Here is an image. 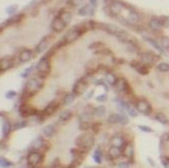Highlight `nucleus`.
Segmentation results:
<instances>
[{"mask_svg":"<svg viewBox=\"0 0 169 168\" xmlns=\"http://www.w3.org/2000/svg\"><path fill=\"white\" fill-rule=\"evenodd\" d=\"M161 162L164 168H169V156H163L161 158Z\"/></svg>","mask_w":169,"mask_h":168,"instance_id":"50","label":"nucleus"},{"mask_svg":"<svg viewBox=\"0 0 169 168\" xmlns=\"http://www.w3.org/2000/svg\"><path fill=\"white\" fill-rule=\"evenodd\" d=\"M91 116H92V113H88V111H84L83 113L80 114V119H81V122H89Z\"/></svg>","mask_w":169,"mask_h":168,"instance_id":"43","label":"nucleus"},{"mask_svg":"<svg viewBox=\"0 0 169 168\" xmlns=\"http://www.w3.org/2000/svg\"><path fill=\"white\" fill-rule=\"evenodd\" d=\"M89 2L93 7L96 6V4H97V0H89Z\"/></svg>","mask_w":169,"mask_h":168,"instance_id":"57","label":"nucleus"},{"mask_svg":"<svg viewBox=\"0 0 169 168\" xmlns=\"http://www.w3.org/2000/svg\"><path fill=\"white\" fill-rule=\"evenodd\" d=\"M15 96H16V91H14V90H8L5 93V98H7V99H13Z\"/></svg>","mask_w":169,"mask_h":168,"instance_id":"46","label":"nucleus"},{"mask_svg":"<svg viewBox=\"0 0 169 168\" xmlns=\"http://www.w3.org/2000/svg\"><path fill=\"white\" fill-rule=\"evenodd\" d=\"M93 14H94V8L90 3L83 5L78 10V15H80V16H91Z\"/></svg>","mask_w":169,"mask_h":168,"instance_id":"17","label":"nucleus"},{"mask_svg":"<svg viewBox=\"0 0 169 168\" xmlns=\"http://www.w3.org/2000/svg\"><path fill=\"white\" fill-rule=\"evenodd\" d=\"M18 111H19V114L22 118H28V116H31L37 114V111L34 108L29 106L26 102H21V105L18 108Z\"/></svg>","mask_w":169,"mask_h":168,"instance_id":"11","label":"nucleus"},{"mask_svg":"<svg viewBox=\"0 0 169 168\" xmlns=\"http://www.w3.org/2000/svg\"><path fill=\"white\" fill-rule=\"evenodd\" d=\"M33 146L34 147V151L39 150V149L43 148V146H44V140H43L42 138H37L36 141L34 142Z\"/></svg>","mask_w":169,"mask_h":168,"instance_id":"40","label":"nucleus"},{"mask_svg":"<svg viewBox=\"0 0 169 168\" xmlns=\"http://www.w3.org/2000/svg\"><path fill=\"white\" fill-rule=\"evenodd\" d=\"M48 47H49V42H48V39L44 38L41 42L39 43V44H37V46L36 48V51H37V54H42V53H44L45 51L48 49Z\"/></svg>","mask_w":169,"mask_h":168,"instance_id":"24","label":"nucleus"},{"mask_svg":"<svg viewBox=\"0 0 169 168\" xmlns=\"http://www.w3.org/2000/svg\"><path fill=\"white\" fill-rule=\"evenodd\" d=\"M123 7H124L123 6V2L114 0V2H111V3L108 5L109 14L112 15V16H117V15H120V12H122Z\"/></svg>","mask_w":169,"mask_h":168,"instance_id":"13","label":"nucleus"},{"mask_svg":"<svg viewBox=\"0 0 169 168\" xmlns=\"http://www.w3.org/2000/svg\"><path fill=\"white\" fill-rule=\"evenodd\" d=\"M17 9H18V5H16V4L9 5V6L6 8V13L9 15H13L15 12L17 11Z\"/></svg>","mask_w":169,"mask_h":168,"instance_id":"41","label":"nucleus"},{"mask_svg":"<svg viewBox=\"0 0 169 168\" xmlns=\"http://www.w3.org/2000/svg\"><path fill=\"white\" fill-rule=\"evenodd\" d=\"M117 168H130V164L128 163V162H120L119 164L117 165Z\"/></svg>","mask_w":169,"mask_h":168,"instance_id":"53","label":"nucleus"},{"mask_svg":"<svg viewBox=\"0 0 169 168\" xmlns=\"http://www.w3.org/2000/svg\"><path fill=\"white\" fill-rule=\"evenodd\" d=\"M34 65H31V66H29V67H28L25 69V71L22 72V73L20 74V76H21V78H28V77L31 75V73H33L34 72Z\"/></svg>","mask_w":169,"mask_h":168,"instance_id":"38","label":"nucleus"},{"mask_svg":"<svg viewBox=\"0 0 169 168\" xmlns=\"http://www.w3.org/2000/svg\"><path fill=\"white\" fill-rule=\"evenodd\" d=\"M14 62H15L14 58L10 57V56H6V57L1 58V60H0V70H1V72H5L9 70V69L13 68Z\"/></svg>","mask_w":169,"mask_h":168,"instance_id":"12","label":"nucleus"},{"mask_svg":"<svg viewBox=\"0 0 169 168\" xmlns=\"http://www.w3.org/2000/svg\"><path fill=\"white\" fill-rule=\"evenodd\" d=\"M33 57V52L29 49H23L18 55V60L20 63H26Z\"/></svg>","mask_w":169,"mask_h":168,"instance_id":"19","label":"nucleus"},{"mask_svg":"<svg viewBox=\"0 0 169 168\" xmlns=\"http://www.w3.org/2000/svg\"><path fill=\"white\" fill-rule=\"evenodd\" d=\"M43 87H44V81L42 78H40L39 76L31 78L25 84L23 95L25 96H33L37 91H40Z\"/></svg>","mask_w":169,"mask_h":168,"instance_id":"1","label":"nucleus"},{"mask_svg":"<svg viewBox=\"0 0 169 168\" xmlns=\"http://www.w3.org/2000/svg\"><path fill=\"white\" fill-rule=\"evenodd\" d=\"M87 86H88V82L86 81V79L81 78L75 82V84L73 85L72 92H73L76 96H79V95L85 93V91H86V89H87Z\"/></svg>","mask_w":169,"mask_h":168,"instance_id":"7","label":"nucleus"},{"mask_svg":"<svg viewBox=\"0 0 169 168\" xmlns=\"http://www.w3.org/2000/svg\"><path fill=\"white\" fill-rule=\"evenodd\" d=\"M157 70L160 72H163V73H166V72L169 71V64L166 62H160L158 65L156 66Z\"/></svg>","mask_w":169,"mask_h":168,"instance_id":"37","label":"nucleus"},{"mask_svg":"<svg viewBox=\"0 0 169 168\" xmlns=\"http://www.w3.org/2000/svg\"><path fill=\"white\" fill-rule=\"evenodd\" d=\"M155 119L162 125H167L169 122V119H167V116L162 113H157L156 114H155Z\"/></svg>","mask_w":169,"mask_h":168,"instance_id":"33","label":"nucleus"},{"mask_svg":"<svg viewBox=\"0 0 169 168\" xmlns=\"http://www.w3.org/2000/svg\"><path fill=\"white\" fill-rule=\"evenodd\" d=\"M140 21V15L136 11H130L127 18V22L131 25H136Z\"/></svg>","mask_w":169,"mask_h":168,"instance_id":"20","label":"nucleus"},{"mask_svg":"<svg viewBox=\"0 0 169 168\" xmlns=\"http://www.w3.org/2000/svg\"><path fill=\"white\" fill-rule=\"evenodd\" d=\"M116 37L117 38V40H120V41L123 43H126V44H128L129 42L132 41V39H131V37H130V34L125 30H120Z\"/></svg>","mask_w":169,"mask_h":168,"instance_id":"23","label":"nucleus"},{"mask_svg":"<svg viewBox=\"0 0 169 168\" xmlns=\"http://www.w3.org/2000/svg\"><path fill=\"white\" fill-rule=\"evenodd\" d=\"M160 46L163 50H169V37L163 36L160 39Z\"/></svg>","mask_w":169,"mask_h":168,"instance_id":"36","label":"nucleus"},{"mask_svg":"<svg viewBox=\"0 0 169 168\" xmlns=\"http://www.w3.org/2000/svg\"><path fill=\"white\" fill-rule=\"evenodd\" d=\"M55 133H56V128L54 125H48V126L44 127V129H43V135L47 138L53 137L55 135Z\"/></svg>","mask_w":169,"mask_h":168,"instance_id":"25","label":"nucleus"},{"mask_svg":"<svg viewBox=\"0 0 169 168\" xmlns=\"http://www.w3.org/2000/svg\"><path fill=\"white\" fill-rule=\"evenodd\" d=\"M80 37H81V33L77 30L76 26H74V28H70V30L65 34V36H64L62 39V42L64 43V45H69L75 42L77 39L80 38Z\"/></svg>","mask_w":169,"mask_h":168,"instance_id":"6","label":"nucleus"},{"mask_svg":"<svg viewBox=\"0 0 169 168\" xmlns=\"http://www.w3.org/2000/svg\"><path fill=\"white\" fill-rule=\"evenodd\" d=\"M99 127H100V122H94V124L91 125V131H92L94 134H97L99 132Z\"/></svg>","mask_w":169,"mask_h":168,"instance_id":"49","label":"nucleus"},{"mask_svg":"<svg viewBox=\"0 0 169 168\" xmlns=\"http://www.w3.org/2000/svg\"><path fill=\"white\" fill-rule=\"evenodd\" d=\"M94 143H95L94 137L91 134H88V133L81 134L79 137H77L76 141H75V144H76L77 147L81 148L82 150L85 151L90 150L94 146Z\"/></svg>","mask_w":169,"mask_h":168,"instance_id":"2","label":"nucleus"},{"mask_svg":"<svg viewBox=\"0 0 169 168\" xmlns=\"http://www.w3.org/2000/svg\"><path fill=\"white\" fill-rule=\"evenodd\" d=\"M103 47V44L101 42H95V43H92L91 45L88 46V49H91V50H97V49H100V48Z\"/></svg>","mask_w":169,"mask_h":168,"instance_id":"44","label":"nucleus"},{"mask_svg":"<svg viewBox=\"0 0 169 168\" xmlns=\"http://www.w3.org/2000/svg\"><path fill=\"white\" fill-rule=\"evenodd\" d=\"M148 25H149L150 30H152L154 31H158L162 28L163 23H162V21H161L160 17H152L151 19L149 20Z\"/></svg>","mask_w":169,"mask_h":168,"instance_id":"18","label":"nucleus"},{"mask_svg":"<svg viewBox=\"0 0 169 168\" xmlns=\"http://www.w3.org/2000/svg\"><path fill=\"white\" fill-rule=\"evenodd\" d=\"M61 1H64V0H61Z\"/></svg>","mask_w":169,"mask_h":168,"instance_id":"60","label":"nucleus"},{"mask_svg":"<svg viewBox=\"0 0 169 168\" xmlns=\"http://www.w3.org/2000/svg\"><path fill=\"white\" fill-rule=\"evenodd\" d=\"M69 2L71 3L72 6H77L83 3V0H69Z\"/></svg>","mask_w":169,"mask_h":168,"instance_id":"55","label":"nucleus"},{"mask_svg":"<svg viewBox=\"0 0 169 168\" xmlns=\"http://www.w3.org/2000/svg\"><path fill=\"white\" fill-rule=\"evenodd\" d=\"M75 97H76V95H75L73 92L67 93V94L63 98V105L65 106H68V105H72V103L74 102V100H75Z\"/></svg>","mask_w":169,"mask_h":168,"instance_id":"28","label":"nucleus"},{"mask_svg":"<svg viewBox=\"0 0 169 168\" xmlns=\"http://www.w3.org/2000/svg\"><path fill=\"white\" fill-rule=\"evenodd\" d=\"M66 25H67V23L60 16H58V15L54 18L52 20V22H51V28H52L53 31H55V33H57V34L62 33L66 28Z\"/></svg>","mask_w":169,"mask_h":168,"instance_id":"9","label":"nucleus"},{"mask_svg":"<svg viewBox=\"0 0 169 168\" xmlns=\"http://www.w3.org/2000/svg\"><path fill=\"white\" fill-rule=\"evenodd\" d=\"M141 56V62L145 64V65H147L148 67L150 66L154 65L155 63L157 62L158 60H159V56L154 54L151 51H147V52H143L140 54Z\"/></svg>","mask_w":169,"mask_h":168,"instance_id":"4","label":"nucleus"},{"mask_svg":"<svg viewBox=\"0 0 169 168\" xmlns=\"http://www.w3.org/2000/svg\"><path fill=\"white\" fill-rule=\"evenodd\" d=\"M96 100H97L98 102H104V101L107 100V95L105 93H104V94L98 95V96H96Z\"/></svg>","mask_w":169,"mask_h":168,"instance_id":"52","label":"nucleus"},{"mask_svg":"<svg viewBox=\"0 0 169 168\" xmlns=\"http://www.w3.org/2000/svg\"><path fill=\"white\" fill-rule=\"evenodd\" d=\"M72 118V111L70 109H65L59 114V121L60 122H67Z\"/></svg>","mask_w":169,"mask_h":168,"instance_id":"30","label":"nucleus"},{"mask_svg":"<svg viewBox=\"0 0 169 168\" xmlns=\"http://www.w3.org/2000/svg\"><path fill=\"white\" fill-rule=\"evenodd\" d=\"M160 19H161V21H162L163 26L169 28V16H161Z\"/></svg>","mask_w":169,"mask_h":168,"instance_id":"51","label":"nucleus"},{"mask_svg":"<svg viewBox=\"0 0 169 168\" xmlns=\"http://www.w3.org/2000/svg\"><path fill=\"white\" fill-rule=\"evenodd\" d=\"M144 40H145V42H147L149 45H151L155 50H157L160 54H163V53H164V50L162 49V47L160 46V44H158V42L156 41V40L149 38V37H144Z\"/></svg>","mask_w":169,"mask_h":168,"instance_id":"22","label":"nucleus"},{"mask_svg":"<svg viewBox=\"0 0 169 168\" xmlns=\"http://www.w3.org/2000/svg\"><path fill=\"white\" fill-rule=\"evenodd\" d=\"M58 16H60L67 23V25H68V23L70 22L71 19H72V13L67 11V10H63L62 9L60 12L58 13Z\"/></svg>","mask_w":169,"mask_h":168,"instance_id":"29","label":"nucleus"},{"mask_svg":"<svg viewBox=\"0 0 169 168\" xmlns=\"http://www.w3.org/2000/svg\"><path fill=\"white\" fill-rule=\"evenodd\" d=\"M90 128H91V125L89 124V122H80V126H79L80 130L86 131L88 129H90Z\"/></svg>","mask_w":169,"mask_h":168,"instance_id":"47","label":"nucleus"},{"mask_svg":"<svg viewBox=\"0 0 169 168\" xmlns=\"http://www.w3.org/2000/svg\"><path fill=\"white\" fill-rule=\"evenodd\" d=\"M36 70L37 73V76L40 78H46L51 72V63L49 58L43 57L41 60L39 61V63L36 66Z\"/></svg>","mask_w":169,"mask_h":168,"instance_id":"3","label":"nucleus"},{"mask_svg":"<svg viewBox=\"0 0 169 168\" xmlns=\"http://www.w3.org/2000/svg\"><path fill=\"white\" fill-rule=\"evenodd\" d=\"M43 158H44V157H43V155L40 153V152L31 151L28 153V158H26V161H28V164L31 167H37V165L42 162Z\"/></svg>","mask_w":169,"mask_h":168,"instance_id":"8","label":"nucleus"},{"mask_svg":"<svg viewBox=\"0 0 169 168\" xmlns=\"http://www.w3.org/2000/svg\"><path fill=\"white\" fill-rule=\"evenodd\" d=\"M103 1H104V3H106V4H111V2H114V0H103Z\"/></svg>","mask_w":169,"mask_h":168,"instance_id":"59","label":"nucleus"},{"mask_svg":"<svg viewBox=\"0 0 169 168\" xmlns=\"http://www.w3.org/2000/svg\"><path fill=\"white\" fill-rule=\"evenodd\" d=\"M114 86H116L117 91L122 93H125V94H130L131 93V86L127 81V79L124 78V77H119Z\"/></svg>","mask_w":169,"mask_h":168,"instance_id":"10","label":"nucleus"},{"mask_svg":"<svg viewBox=\"0 0 169 168\" xmlns=\"http://www.w3.org/2000/svg\"><path fill=\"white\" fill-rule=\"evenodd\" d=\"M107 122L109 124H120V113H111L107 119Z\"/></svg>","mask_w":169,"mask_h":168,"instance_id":"34","label":"nucleus"},{"mask_svg":"<svg viewBox=\"0 0 169 168\" xmlns=\"http://www.w3.org/2000/svg\"><path fill=\"white\" fill-rule=\"evenodd\" d=\"M123 155L127 158H133L134 156V145L132 143H127L123 147Z\"/></svg>","mask_w":169,"mask_h":168,"instance_id":"21","label":"nucleus"},{"mask_svg":"<svg viewBox=\"0 0 169 168\" xmlns=\"http://www.w3.org/2000/svg\"><path fill=\"white\" fill-rule=\"evenodd\" d=\"M111 145L112 146H117V147H120V148H123L126 145V144L124 143V139H123L119 135H117V136H114V137H112L111 140Z\"/></svg>","mask_w":169,"mask_h":168,"instance_id":"27","label":"nucleus"},{"mask_svg":"<svg viewBox=\"0 0 169 168\" xmlns=\"http://www.w3.org/2000/svg\"><path fill=\"white\" fill-rule=\"evenodd\" d=\"M160 141L161 142H169V133H165V134H163L161 136L160 138Z\"/></svg>","mask_w":169,"mask_h":168,"instance_id":"54","label":"nucleus"},{"mask_svg":"<svg viewBox=\"0 0 169 168\" xmlns=\"http://www.w3.org/2000/svg\"><path fill=\"white\" fill-rule=\"evenodd\" d=\"M122 154H123V148L117 147V146H111L108 149V151H107V155H108V158L111 160H116L117 158H120Z\"/></svg>","mask_w":169,"mask_h":168,"instance_id":"16","label":"nucleus"},{"mask_svg":"<svg viewBox=\"0 0 169 168\" xmlns=\"http://www.w3.org/2000/svg\"><path fill=\"white\" fill-rule=\"evenodd\" d=\"M25 17V14L23 13H19V14H15L12 15L11 17L8 18L7 20H5L3 23L1 25V28H5V26H8V25H15V23H18L19 21H21Z\"/></svg>","mask_w":169,"mask_h":168,"instance_id":"15","label":"nucleus"},{"mask_svg":"<svg viewBox=\"0 0 169 168\" xmlns=\"http://www.w3.org/2000/svg\"><path fill=\"white\" fill-rule=\"evenodd\" d=\"M60 106V103L58 102L57 100H53L48 105L46 108H44V111H43V114L46 116H50L52 114L55 113V111H57L58 108Z\"/></svg>","mask_w":169,"mask_h":168,"instance_id":"14","label":"nucleus"},{"mask_svg":"<svg viewBox=\"0 0 169 168\" xmlns=\"http://www.w3.org/2000/svg\"><path fill=\"white\" fill-rule=\"evenodd\" d=\"M147 160H148V161L150 162V164H151V166H153L154 167L155 166V163H154V161H153V160L150 158V157H148V158H147Z\"/></svg>","mask_w":169,"mask_h":168,"instance_id":"58","label":"nucleus"},{"mask_svg":"<svg viewBox=\"0 0 169 168\" xmlns=\"http://www.w3.org/2000/svg\"><path fill=\"white\" fill-rule=\"evenodd\" d=\"M11 130H12V125L7 121L3 122V125H2V134H3L4 138H6L10 134Z\"/></svg>","mask_w":169,"mask_h":168,"instance_id":"31","label":"nucleus"},{"mask_svg":"<svg viewBox=\"0 0 169 168\" xmlns=\"http://www.w3.org/2000/svg\"><path fill=\"white\" fill-rule=\"evenodd\" d=\"M26 126H28V122H18L14 125V126H13V130L14 131L20 130V129H22V128H25Z\"/></svg>","mask_w":169,"mask_h":168,"instance_id":"45","label":"nucleus"},{"mask_svg":"<svg viewBox=\"0 0 169 168\" xmlns=\"http://www.w3.org/2000/svg\"><path fill=\"white\" fill-rule=\"evenodd\" d=\"M105 113H106V109L103 105L96 106L94 111H93V114L95 116H97V118H102V116H105Z\"/></svg>","mask_w":169,"mask_h":168,"instance_id":"32","label":"nucleus"},{"mask_svg":"<svg viewBox=\"0 0 169 168\" xmlns=\"http://www.w3.org/2000/svg\"><path fill=\"white\" fill-rule=\"evenodd\" d=\"M12 165H13L12 162L7 160L5 157H1V158H0V166L2 168H7V167L12 166Z\"/></svg>","mask_w":169,"mask_h":168,"instance_id":"39","label":"nucleus"},{"mask_svg":"<svg viewBox=\"0 0 169 168\" xmlns=\"http://www.w3.org/2000/svg\"><path fill=\"white\" fill-rule=\"evenodd\" d=\"M135 108H137L138 113L145 114V116H149V114H151L152 111H153L152 105H150V102L145 99L137 100V102L135 103Z\"/></svg>","mask_w":169,"mask_h":168,"instance_id":"5","label":"nucleus"},{"mask_svg":"<svg viewBox=\"0 0 169 168\" xmlns=\"http://www.w3.org/2000/svg\"><path fill=\"white\" fill-rule=\"evenodd\" d=\"M93 160L95 161V163L100 164L101 160H102V154H101V150L100 149H96L93 153Z\"/></svg>","mask_w":169,"mask_h":168,"instance_id":"35","label":"nucleus"},{"mask_svg":"<svg viewBox=\"0 0 169 168\" xmlns=\"http://www.w3.org/2000/svg\"><path fill=\"white\" fill-rule=\"evenodd\" d=\"M86 94H85V98L86 99H89V98H91L93 96V94H94V89H92V90H90V91H88V92H85Z\"/></svg>","mask_w":169,"mask_h":168,"instance_id":"56","label":"nucleus"},{"mask_svg":"<svg viewBox=\"0 0 169 168\" xmlns=\"http://www.w3.org/2000/svg\"><path fill=\"white\" fill-rule=\"evenodd\" d=\"M105 81L111 86H114L117 81V76L112 72H107V73H105Z\"/></svg>","mask_w":169,"mask_h":168,"instance_id":"26","label":"nucleus"},{"mask_svg":"<svg viewBox=\"0 0 169 168\" xmlns=\"http://www.w3.org/2000/svg\"><path fill=\"white\" fill-rule=\"evenodd\" d=\"M120 124L122 126H126V125L129 124V118L125 113H120Z\"/></svg>","mask_w":169,"mask_h":168,"instance_id":"42","label":"nucleus"},{"mask_svg":"<svg viewBox=\"0 0 169 168\" xmlns=\"http://www.w3.org/2000/svg\"><path fill=\"white\" fill-rule=\"evenodd\" d=\"M138 129L141 130L142 132L144 133H153V129L148 126H144V125H141V126H138Z\"/></svg>","mask_w":169,"mask_h":168,"instance_id":"48","label":"nucleus"}]
</instances>
